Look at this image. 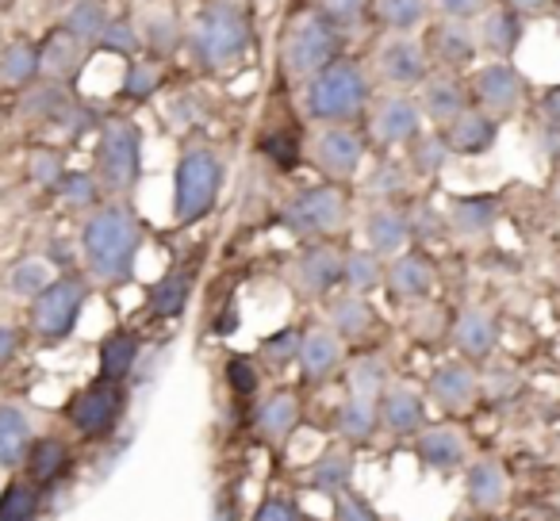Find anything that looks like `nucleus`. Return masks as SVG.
Wrapping results in <instances>:
<instances>
[{
  "label": "nucleus",
  "mask_w": 560,
  "mask_h": 521,
  "mask_svg": "<svg viewBox=\"0 0 560 521\" xmlns=\"http://www.w3.org/2000/svg\"><path fill=\"white\" fill-rule=\"evenodd\" d=\"M427 391H430V399L442 406V411L457 414V411H468V406L476 403V395H480V380H476V372L468 365L450 360V365L434 368Z\"/></svg>",
  "instance_id": "nucleus-22"
},
{
  "label": "nucleus",
  "mask_w": 560,
  "mask_h": 521,
  "mask_svg": "<svg viewBox=\"0 0 560 521\" xmlns=\"http://www.w3.org/2000/svg\"><path fill=\"white\" fill-rule=\"evenodd\" d=\"M139 353H142L139 334H131V330H112L101 342V380L124 383L127 376L135 372V365H139Z\"/></svg>",
  "instance_id": "nucleus-31"
},
{
  "label": "nucleus",
  "mask_w": 560,
  "mask_h": 521,
  "mask_svg": "<svg viewBox=\"0 0 560 521\" xmlns=\"http://www.w3.org/2000/svg\"><path fill=\"white\" fill-rule=\"evenodd\" d=\"M430 9L434 0H373V20L384 32L411 35L430 24Z\"/></svg>",
  "instance_id": "nucleus-33"
},
{
  "label": "nucleus",
  "mask_w": 560,
  "mask_h": 521,
  "mask_svg": "<svg viewBox=\"0 0 560 521\" xmlns=\"http://www.w3.org/2000/svg\"><path fill=\"white\" fill-rule=\"evenodd\" d=\"M350 223V200L342 188L335 185H315L300 188L284 200L280 208V226L292 230L296 238H330Z\"/></svg>",
  "instance_id": "nucleus-6"
},
{
  "label": "nucleus",
  "mask_w": 560,
  "mask_h": 521,
  "mask_svg": "<svg viewBox=\"0 0 560 521\" xmlns=\"http://www.w3.org/2000/svg\"><path fill=\"white\" fill-rule=\"evenodd\" d=\"M55 281L50 276V265L43 261V257H27V261H20V265H12L9 273V292L16 299H35L47 284Z\"/></svg>",
  "instance_id": "nucleus-48"
},
{
  "label": "nucleus",
  "mask_w": 560,
  "mask_h": 521,
  "mask_svg": "<svg viewBox=\"0 0 560 521\" xmlns=\"http://www.w3.org/2000/svg\"><path fill=\"white\" fill-rule=\"evenodd\" d=\"M506 490H511V479H506L499 460H476V464L468 467L465 495L476 510H499V506L506 502Z\"/></svg>",
  "instance_id": "nucleus-30"
},
{
  "label": "nucleus",
  "mask_w": 560,
  "mask_h": 521,
  "mask_svg": "<svg viewBox=\"0 0 560 521\" xmlns=\"http://www.w3.org/2000/svg\"><path fill=\"white\" fill-rule=\"evenodd\" d=\"M350 479H353V457H350V449H342V445L323 452V457L312 464V472H307V483L327 498L342 495V490L350 487Z\"/></svg>",
  "instance_id": "nucleus-36"
},
{
  "label": "nucleus",
  "mask_w": 560,
  "mask_h": 521,
  "mask_svg": "<svg viewBox=\"0 0 560 521\" xmlns=\"http://www.w3.org/2000/svg\"><path fill=\"white\" fill-rule=\"evenodd\" d=\"M434 9H438V16H445V20L476 24V20L491 9V0H434Z\"/></svg>",
  "instance_id": "nucleus-56"
},
{
  "label": "nucleus",
  "mask_w": 560,
  "mask_h": 521,
  "mask_svg": "<svg viewBox=\"0 0 560 521\" xmlns=\"http://www.w3.org/2000/svg\"><path fill=\"white\" fill-rule=\"evenodd\" d=\"M476 39H480V50L488 58H503L511 62L518 55L522 39H526V16L511 4H491L480 20H476Z\"/></svg>",
  "instance_id": "nucleus-17"
},
{
  "label": "nucleus",
  "mask_w": 560,
  "mask_h": 521,
  "mask_svg": "<svg viewBox=\"0 0 560 521\" xmlns=\"http://www.w3.org/2000/svg\"><path fill=\"white\" fill-rule=\"evenodd\" d=\"M254 521H304V518H300L296 502H289L284 495H265L254 513Z\"/></svg>",
  "instance_id": "nucleus-57"
},
{
  "label": "nucleus",
  "mask_w": 560,
  "mask_h": 521,
  "mask_svg": "<svg viewBox=\"0 0 560 521\" xmlns=\"http://www.w3.org/2000/svg\"><path fill=\"white\" fill-rule=\"evenodd\" d=\"M127 414V388L116 380H96L66 403V418L81 437H108Z\"/></svg>",
  "instance_id": "nucleus-11"
},
{
  "label": "nucleus",
  "mask_w": 560,
  "mask_h": 521,
  "mask_svg": "<svg viewBox=\"0 0 560 521\" xmlns=\"http://www.w3.org/2000/svg\"><path fill=\"white\" fill-rule=\"evenodd\" d=\"M142 43H150V47H158L165 55V50H173L180 43V27L173 24V20H150L147 24V35H142Z\"/></svg>",
  "instance_id": "nucleus-58"
},
{
  "label": "nucleus",
  "mask_w": 560,
  "mask_h": 521,
  "mask_svg": "<svg viewBox=\"0 0 560 521\" xmlns=\"http://www.w3.org/2000/svg\"><path fill=\"white\" fill-rule=\"evenodd\" d=\"M381 426L396 437H411L427 429V399L407 383H388L381 395Z\"/></svg>",
  "instance_id": "nucleus-20"
},
{
  "label": "nucleus",
  "mask_w": 560,
  "mask_h": 521,
  "mask_svg": "<svg viewBox=\"0 0 560 521\" xmlns=\"http://www.w3.org/2000/svg\"><path fill=\"white\" fill-rule=\"evenodd\" d=\"M300 345H304V334L296 327H284L277 334H269L257 350V357L265 360L269 368H289L292 360H300Z\"/></svg>",
  "instance_id": "nucleus-50"
},
{
  "label": "nucleus",
  "mask_w": 560,
  "mask_h": 521,
  "mask_svg": "<svg viewBox=\"0 0 560 521\" xmlns=\"http://www.w3.org/2000/svg\"><path fill=\"white\" fill-rule=\"evenodd\" d=\"M442 134H445V142H450L453 154L476 157V154H488V150L495 146V139H499V119L488 116V111L476 108V104H472V108L460 111V116L453 119V123H445Z\"/></svg>",
  "instance_id": "nucleus-19"
},
{
  "label": "nucleus",
  "mask_w": 560,
  "mask_h": 521,
  "mask_svg": "<svg viewBox=\"0 0 560 521\" xmlns=\"http://www.w3.org/2000/svg\"><path fill=\"white\" fill-rule=\"evenodd\" d=\"M12 4H16V0H0V12H9Z\"/></svg>",
  "instance_id": "nucleus-63"
},
{
  "label": "nucleus",
  "mask_w": 560,
  "mask_h": 521,
  "mask_svg": "<svg viewBox=\"0 0 560 521\" xmlns=\"http://www.w3.org/2000/svg\"><path fill=\"white\" fill-rule=\"evenodd\" d=\"M427 47L430 62L434 70H445V73H460V70H472L476 58L483 55L480 50V39H476V27L472 24H460V20H434L427 24Z\"/></svg>",
  "instance_id": "nucleus-14"
},
{
  "label": "nucleus",
  "mask_w": 560,
  "mask_h": 521,
  "mask_svg": "<svg viewBox=\"0 0 560 521\" xmlns=\"http://www.w3.org/2000/svg\"><path fill=\"white\" fill-rule=\"evenodd\" d=\"M20 330H12V327H0V368H9L12 360H16V353H20Z\"/></svg>",
  "instance_id": "nucleus-59"
},
{
  "label": "nucleus",
  "mask_w": 560,
  "mask_h": 521,
  "mask_svg": "<svg viewBox=\"0 0 560 521\" xmlns=\"http://www.w3.org/2000/svg\"><path fill=\"white\" fill-rule=\"evenodd\" d=\"M381 426V399H365V395H350L338 411V434L342 441L361 445L376 434Z\"/></svg>",
  "instance_id": "nucleus-37"
},
{
  "label": "nucleus",
  "mask_w": 560,
  "mask_h": 521,
  "mask_svg": "<svg viewBox=\"0 0 560 521\" xmlns=\"http://www.w3.org/2000/svg\"><path fill=\"white\" fill-rule=\"evenodd\" d=\"M365 241H369V249H376L381 257L404 253L407 241H411V218H407V211H399L396 203H381L376 211H369Z\"/></svg>",
  "instance_id": "nucleus-23"
},
{
  "label": "nucleus",
  "mask_w": 560,
  "mask_h": 521,
  "mask_svg": "<svg viewBox=\"0 0 560 521\" xmlns=\"http://www.w3.org/2000/svg\"><path fill=\"white\" fill-rule=\"evenodd\" d=\"M315 9H319L323 16H330L346 32V27H353L369 9H373V0H315Z\"/></svg>",
  "instance_id": "nucleus-55"
},
{
  "label": "nucleus",
  "mask_w": 560,
  "mask_h": 521,
  "mask_svg": "<svg viewBox=\"0 0 560 521\" xmlns=\"http://www.w3.org/2000/svg\"><path fill=\"white\" fill-rule=\"evenodd\" d=\"M453 342H457V350L465 353L468 360L491 357V353H495V342H499L495 319H491L488 311H480V307H468V311L453 322Z\"/></svg>",
  "instance_id": "nucleus-29"
},
{
  "label": "nucleus",
  "mask_w": 560,
  "mask_h": 521,
  "mask_svg": "<svg viewBox=\"0 0 560 521\" xmlns=\"http://www.w3.org/2000/svg\"><path fill=\"white\" fill-rule=\"evenodd\" d=\"M219 192H223V162L215 150H185L173 169V223H200L219 203Z\"/></svg>",
  "instance_id": "nucleus-5"
},
{
  "label": "nucleus",
  "mask_w": 560,
  "mask_h": 521,
  "mask_svg": "<svg viewBox=\"0 0 560 521\" xmlns=\"http://www.w3.org/2000/svg\"><path fill=\"white\" fill-rule=\"evenodd\" d=\"M369 119V134H373L376 146L396 150V146H411L415 139L422 134V108L415 96L399 93V88H388V93L373 96L365 111Z\"/></svg>",
  "instance_id": "nucleus-13"
},
{
  "label": "nucleus",
  "mask_w": 560,
  "mask_h": 521,
  "mask_svg": "<svg viewBox=\"0 0 560 521\" xmlns=\"http://www.w3.org/2000/svg\"><path fill=\"white\" fill-rule=\"evenodd\" d=\"M24 467H27V479L47 487L58 475H66V467H70V449H66V441H58V437H35L24 457Z\"/></svg>",
  "instance_id": "nucleus-35"
},
{
  "label": "nucleus",
  "mask_w": 560,
  "mask_h": 521,
  "mask_svg": "<svg viewBox=\"0 0 560 521\" xmlns=\"http://www.w3.org/2000/svg\"><path fill=\"white\" fill-rule=\"evenodd\" d=\"M388 276V269L381 265V253L376 249H350L342 261V284L358 296H369L376 292Z\"/></svg>",
  "instance_id": "nucleus-40"
},
{
  "label": "nucleus",
  "mask_w": 560,
  "mask_h": 521,
  "mask_svg": "<svg viewBox=\"0 0 560 521\" xmlns=\"http://www.w3.org/2000/svg\"><path fill=\"white\" fill-rule=\"evenodd\" d=\"M55 192H58V200H62L66 208H73V211L93 208L96 211V203H101V180L89 177V173H81V169H66V177L58 180Z\"/></svg>",
  "instance_id": "nucleus-46"
},
{
  "label": "nucleus",
  "mask_w": 560,
  "mask_h": 521,
  "mask_svg": "<svg viewBox=\"0 0 560 521\" xmlns=\"http://www.w3.org/2000/svg\"><path fill=\"white\" fill-rule=\"evenodd\" d=\"M108 24L112 20H108V9H104V0H73L62 16V32H70L73 39H81L85 47H96Z\"/></svg>",
  "instance_id": "nucleus-39"
},
{
  "label": "nucleus",
  "mask_w": 560,
  "mask_h": 521,
  "mask_svg": "<svg viewBox=\"0 0 560 521\" xmlns=\"http://www.w3.org/2000/svg\"><path fill=\"white\" fill-rule=\"evenodd\" d=\"M70 108V93H66V85H58V81H47L39 78L35 85L24 88V100H20V111L32 119H47V123H58V116Z\"/></svg>",
  "instance_id": "nucleus-42"
},
{
  "label": "nucleus",
  "mask_w": 560,
  "mask_h": 521,
  "mask_svg": "<svg viewBox=\"0 0 560 521\" xmlns=\"http://www.w3.org/2000/svg\"><path fill=\"white\" fill-rule=\"evenodd\" d=\"M226 388L238 399L257 395V388H261V368H257V360L242 357V353H231V357H226Z\"/></svg>",
  "instance_id": "nucleus-51"
},
{
  "label": "nucleus",
  "mask_w": 560,
  "mask_h": 521,
  "mask_svg": "<svg viewBox=\"0 0 560 521\" xmlns=\"http://www.w3.org/2000/svg\"><path fill=\"white\" fill-rule=\"evenodd\" d=\"M300 104L312 123H358L373 104V81H369L365 66L342 55L319 78L307 81Z\"/></svg>",
  "instance_id": "nucleus-3"
},
{
  "label": "nucleus",
  "mask_w": 560,
  "mask_h": 521,
  "mask_svg": "<svg viewBox=\"0 0 560 521\" xmlns=\"http://www.w3.org/2000/svg\"><path fill=\"white\" fill-rule=\"evenodd\" d=\"M32 422L16 406H0V467L12 472V467H24V457L32 449Z\"/></svg>",
  "instance_id": "nucleus-32"
},
{
  "label": "nucleus",
  "mask_w": 560,
  "mask_h": 521,
  "mask_svg": "<svg viewBox=\"0 0 560 521\" xmlns=\"http://www.w3.org/2000/svg\"><path fill=\"white\" fill-rule=\"evenodd\" d=\"M342 357H346V338L335 327H312L304 334L296 365L304 383H323L342 368Z\"/></svg>",
  "instance_id": "nucleus-18"
},
{
  "label": "nucleus",
  "mask_w": 560,
  "mask_h": 521,
  "mask_svg": "<svg viewBox=\"0 0 560 521\" xmlns=\"http://www.w3.org/2000/svg\"><path fill=\"white\" fill-rule=\"evenodd\" d=\"M165 85V66L158 58H131L124 70V85H119V96L131 104H142Z\"/></svg>",
  "instance_id": "nucleus-44"
},
{
  "label": "nucleus",
  "mask_w": 560,
  "mask_h": 521,
  "mask_svg": "<svg viewBox=\"0 0 560 521\" xmlns=\"http://www.w3.org/2000/svg\"><path fill=\"white\" fill-rule=\"evenodd\" d=\"M142 173V131L135 119H104L96 139V180L108 192H131Z\"/></svg>",
  "instance_id": "nucleus-7"
},
{
  "label": "nucleus",
  "mask_w": 560,
  "mask_h": 521,
  "mask_svg": "<svg viewBox=\"0 0 560 521\" xmlns=\"http://www.w3.org/2000/svg\"><path fill=\"white\" fill-rule=\"evenodd\" d=\"M434 73V62H430L427 47L422 39L415 35H399V32H388L373 50V78L381 81L384 88H419L422 81Z\"/></svg>",
  "instance_id": "nucleus-10"
},
{
  "label": "nucleus",
  "mask_w": 560,
  "mask_h": 521,
  "mask_svg": "<svg viewBox=\"0 0 560 521\" xmlns=\"http://www.w3.org/2000/svg\"><path fill=\"white\" fill-rule=\"evenodd\" d=\"M39 483L27 479V475H16V479L4 483L0 490V521H35L39 518Z\"/></svg>",
  "instance_id": "nucleus-41"
},
{
  "label": "nucleus",
  "mask_w": 560,
  "mask_h": 521,
  "mask_svg": "<svg viewBox=\"0 0 560 521\" xmlns=\"http://www.w3.org/2000/svg\"><path fill=\"white\" fill-rule=\"evenodd\" d=\"M300 426V399L292 391H272L261 406H257V434L272 445V449H284L289 437Z\"/></svg>",
  "instance_id": "nucleus-25"
},
{
  "label": "nucleus",
  "mask_w": 560,
  "mask_h": 521,
  "mask_svg": "<svg viewBox=\"0 0 560 521\" xmlns=\"http://www.w3.org/2000/svg\"><path fill=\"white\" fill-rule=\"evenodd\" d=\"M495 218H499V203L491 196H460L450 208V226L460 238H483L495 226Z\"/></svg>",
  "instance_id": "nucleus-34"
},
{
  "label": "nucleus",
  "mask_w": 560,
  "mask_h": 521,
  "mask_svg": "<svg viewBox=\"0 0 560 521\" xmlns=\"http://www.w3.org/2000/svg\"><path fill=\"white\" fill-rule=\"evenodd\" d=\"M330 502H335V521H381V513L373 510V502L350 487H346L342 495L330 498Z\"/></svg>",
  "instance_id": "nucleus-54"
},
{
  "label": "nucleus",
  "mask_w": 560,
  "mask_h": 521,
  "mask_svg": "<svg viewBox=\"0 0 560 521\" xmlns=\"http://www.w3.org/2000/svg\"><path fill=\"white\" fill-rule=\"evenodd\" d=\"M261 154L269 157L277 169H296L300 162H304V146H300V134L296 131H289V127H272V131H265L261 134Z\"/></svg>",
  "instance_id": "nucleus-45"
},
{
  "label": "nucleus",
  "mask_w": 560,
  "mask_h": 521,
  "mask_svg": "<svg viewBox=\"0 0 560 521\" xmlns=\"http://www.w3.org/2000/svg\"><path fill=\"white\" fill-rule=\"evenodd\" d=\"M503 4H511V9H518L522 16H545V12L557 4V0H503Z\"/></svg>",
  "instance_id": "nucleus-61"
},
{
  "label": "nucleus",
  "mask_w": 560,
  "mask_h": 521,
  "mask_svg": "<svg viewBox=\"0 0 560 521\" xmlns=\"http://www.w3.org/2000/svg\"><path fill=\"white\" fill-rule=\"evenodd\" d=\"M192 288H196V269L192 265L170 269V273H165L162 281L147 292L150 315H158V319H177V315L188 307V299H192Z\"/></svg>",
  "instance_id": "nucleus-27"
},
{
  "label": "nucleus",
  "mask_w": 560,
  "mask_h": 521,
  "mask_svg": "<svg viewBox=\"0 0 560 521\" xmlns=\"http://www.w3.org/2000/svg\"><path fill=\"white\" fill-rule=\"evenodd\" d=\"M450 157H453V150L442 131H422L419 139L407 146V169L419 173V177H438V173L450 165Z\"/></svg>",
  "instance_id": "nucleus-43"
},
{
  "label": "nucleus",
  "mask_w": 560,
  "mask_h": 521,
  "mask_svg": "<svg viewBox=\"0 0 560 521\" xmlns=\"http://www.w3.org/2000/svg\"><path fill=\"white\" fill-rule=\"evenodd\" d=\"M27 177H32L39 188H50V192H55L58 180L66 177L62 154H58V150H35V154L27 157Z\"/></svg>",
  "instance_id": "nucleus-52"
},
{
  "label": "nucleus",
  "mask_w": 560,
  "mask_h": 521,
  "mask_svg": "<svg viewBox=\"0 0 560 521\" xmlns=\"http://www.w3.org/2000/svg\"><path fill=\"white\" fill-rule=\"evenodd\" d=\"M468 93H472L476 108H483L488 116L511 119V116H518V108L526 104V78H522L514 62L491 58V62H483L472 70Z\"/></svg>",
  "instance_id": "nucleus-12"
},
{
  "label": "nucleus",
  "mask_w": 560,
  "mask_h": 521,
  "mask_svg": "<svg viewBox=\"0 0 560 521\" xmlns=\"http://www.w3.org/2000/svg\"><path fill=\"white\" fill-rule=\"evenodd\" d=\"M96 50H104V55L124 58V62H131V58H139V50H142V35H139V27H135L127 16L112 20V24L104 27L101 43H96Z\"/></svg>",
  "instance_id": "nucleus-49"
},
{
  "label": "nucleus",
  "mask_w": 560,
  "mask_h": 521,
  "mask_svg": "<svg viewBox=\"0 0 560 521\" xmlns=\"http://www.w3.org/2000/svg\"><path fill=\"white\" fill-rule=\"evenodd\" d=\"M468 457L465 434L457 426H430L419 434V460L430 472H457Z\"/></svg>",
  "instance_id": "nucleus-24"
},
{
  "label": "nucleus",
  "mask_w": 560,
  "mask_h": 521,
  "mask_svg": "<svg viewBox=\"0 0 560 521\" xmlns=\"http://www.w3.org/2000/svg\"><path fill=\"white\" fill-rule=\"evenodd\" d=\"M404 188H407V169L396 162H381L373 177H369V192L388 203H396V196H404Z\"/></svg>",
  "instance_id": "nucleus-53"
},
{
  "label": "nucleus",
  "mask_w": 560,
  "mask_h": 521,
  "mask_svg": "<svg viewBox=\"0 0 560 521\" xmlns=\"http://www.w3.org/2000/svg\"><path fill=\"white\" fill-rule=\"evenodd\" d=\"M330 327H335L346 342H358V338H365L369 330L376 327V311L369 307L365 296L350 292V296H338L335 304H330Z\"/></svg>",
  "instance_id": "nucleus-38"
},
{
  "label": "nucleus",
  "mask_w": 560,
  "mask_h": 521,
  "mask_svg": "<svg viewBox=\"0 0 560 521\" xmlns=\"http://www.w3.org/2000/svg\"><path fill=\"white\" fill-rule=\"evenodd\" d=\"M142 246V223L127 203H104L81 230V257L93 281L119 288L135 281V261Z\"/></svg>",
  "instance_id": "nucleus-1"
},
{
  "label": "nucleus",
  "mask_w": 560,
  "mask_h": 521,
  "mask_svg": "<svg viewBox=\"0 0 560 521\" xmlns=\"http://www.w3.org/2000/svg\"><path fill=\"white\" fill-rule=\"evenodd\" d=\"M342 261L335 246H307L304 253L292 261V284L300 296L323 299L335 292V284H342Z\"/></svg>",
  "instance_id": "nucleus-16"
},
{
  "label": "nucleus",
  "mask_w": 560,
  "mask_h": 521,
  "mask_svg": "<svg viewBox=\"0 0 560 521\" xmlns=\"http://www.w3.org/2000/svg\"><path fill=\"white\" fill-rule=\"evenodd\" d=\"M50 261H62L66 269L73 265V257H70V241H55V246H50Z\"/></svg>",
  "instance_id": "nucleus-62"
},
{
  "label": "nucleus",
  "mask_w": 560,
  "mask_h": 521,
  "mask_svg": "<svg viewBox=\"0 0 560 521\" xmlns=\"http://www.w3.org/2000/svg\"><path fill=\"white\" fill-rule=\"evenodd\" d=\"M384 284H388L392 299H411L415 304V299L430 296V288H434V265L422 253H396Z\"/></svg>",
  "instance_id": "nucleus-26"
},
{
  "label": "nucleus",
  "mask_w": 560,
  "mask_h": 521,
  "mask_svg": "<svg viewBox=\"0 0 560 521\" xmlns=\"http://www.w3.org/2000/svg\"><path fill=\"white\" fill-rule=\"evenodd\" d=\"M307 162L330 185H342L358 177L365 165V139L350 123H315V131L307 134Z\"/></svg>",
  "instance_id": "nucleus-9"
},
{
  "label": "nucleus",
  "mask_w": 560,
  "mask_h": 521,
  "mask_svg": "<svg viewBox=\"0 0 560 521\" xmlns=\"http://www.w3.org/2000/svg\"><path fill=\"white\" fill-rule=\"evenodd\" d=\"M541 119L549 131H560V85L541 96Z\"/></svg>",
  "instance_id": "nucleus-60"
},
{
  "label": "nucleus",
  "mask_w": 560,
  "mask_h": 521,
  "mask_svg": "<svg viewBox=\"0 0 560 521\" xmlns=\"http://www.w3.org/2000/svg\"><path fill=\"white\" fill-rule=\"evenodd\" d=\"M93 288H89L85 276L62 273L58 281H50L39 296L32 299V330L43 345H58L73 334L81 319V307L89 304Z\"/></svg>",
  "instance_id": "nucleus-8"
},
{
  "label": "nucleus",
  "mask_w": 560,
  "mask_h": 521,
  "mask_svg": "<svg viewBox=\"0 0 560 521\" xmlns=\"http://www.w3.org/2000/svg\"><path fill=\"white\" fill-rule=\"evenodd\" d=\"M43 78V50L32 39H12L0 50V85L27 88Z\"/></svg>",
  "instance_id": "nucleus-28"
},
{
  "label": "nucleus",
  "mask_w": 560,
  "mask_h": 521,
  "mask_svg": "<svg viewBox=\"0 0 560 521\" xmlns=\"http://www.w3.org/2000/svg\"><path fill=\"white\" fill-rule=\"evenodd\" d=\"M338 58H342V27L319 9L296 12L280 32V70L292 85L304 88Z\"/></svg>",
  "instance_id": "nucleus-4"
},
{
  "label": "nucleus",
  "mask_w": 560,
  "mask_h": 521,
  "mask_svg": "<svg viewBox=\"0 0 560 521\" xmlns=\"http://www.w3.org/2000/svg\"><path fill=\"white\" fill-rule=\"evenodd\" d=\"M39 50H43V78L58 81V85H73V81L81 78V70H85V50H93V47H85V43L73 39L70 32L55 27V32L39 43Z\"/></svg>",
  "instance_id": "nucleus-21"
},
{
  "label": "nucleus",
  "mask_w": 560,
  "mask_h": 521,
  "mask_svg": "<svg viewBox=\"0 0 560 521\" xmlns=\"http://www.w3.org/2000/svg\"><path fill=\"white\" fill-rule=\"evenodd\" d=\"M188 50L196 66L231 73L254 55V16L246 0H208L188 27Z\"/></svg>",
  "instance_id": "nucleus-2"
},
{
  "label": "nucleus",
  "mask_w": 560,
  "mask_h": 521,
  "mask_svg": "<svg viewBox=\"0 0 560 521\" xmlns=\"http://www.w3.org/2000/svg\"><path fill=\"white\" fill-rule=\"evenodd\" d=\"M388 388V368L376 353H365L350 365V395H365V399H381Z\"/></svg>",
  "instance_id": "nucleus-47"
},
{
  "label": "nucleus",
  "mask_w": 560,
  "mask_h": 521,
  "mask_svg": "<svg viewBox=\"0 0 560 521\" xmlns=\"http://www.w3.org/2000/svg\"><path fill=\"white\" fill-rule=\"evenodd\" d=\"M419 108L422 116L430 119L434 127H445L460 116V111L472 108V93H468V81H460L457 73H445V70H434L427 81L419 85Z\"/></svg>",
  "instance_id": "nucleus-15"
}]
</instances>
